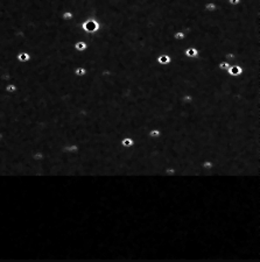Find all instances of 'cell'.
I'll use <instances>...</instances> for the list:
<instances>
[{
	"mask_svg": "<svg viewBox=\"0 0 260 262\" xmlns=\"http://www.w3.org/2000/svg\"><path fill=\"white\" fill-rule=\"evenodd\" d=\"M80 28L86 34H96V33H98V31H101V23L97 19H95V18H88V19H85L82 22Z\"/></svg>",
	"mask_w": 260,
	"mask_h": 262,
	"instance_id": "cell-1",
	"label": "cell"
},
{
	"mask_svg": "<svg viewBox=\"0 0 260 262\" xmlns=\"http://www.w3.org/2000/svg\"><path fill=\"white\" fill-rule=\"evenodd\" d=\"M165 175L166 177H176L177 170L174 167H168L165 169Z\"/></svg>",
	"mask_w": 260,
	"mask_h": 262,
	"instance_id": "cell-12",
	"label": "cell"
},
{
	"mask_svg": "<svg viewBox=\"0 0 260 262\" xmlns=\"http://www.w3.org/2000/svg\"><path fill=\"white\" fill-rule=\"evenodd\" d=\"M161 136H162V132L160 131L159 128H152V129H149V132H148L149 139L156 140V139H160Z\"/></svg>",
	"mask_w": 260,
	"mask_h": 262,
	"instance_id": "cell-9",
	"label": "cell"
},
{
	"mask_svg": "<svg viewBox=\"0 0 260 262\" xmlns=\"http://www.w3.org/2000/svg\"><path fill=\"white\" fill-rule=\"evenodd\" d=\"M225 72H226V75L231 76V77H238V76H240L243 73V68L237 63H232Z\"/></svg>",
	"mask_w": 260,
	"mask_h": 262,
	"instance_id": "cell-2",
	"label": "cell"
},
{
	"mask_svg": "<svg viewBox=\"0 0 260 262\" xmlns=\"http://www.w3.org/2000/svg\"><path fill=\"white\" fill-rule=\"evenodd\" d=\"M120 145H122V148H126V149H128V148H132V147H134V145H135V141L133 140L131 136H124V137H122V140H120Z\"/></svg>",
	"mask_w": 260,
	"mask_h": 262,
	"instance_id": "cell-5",
	"label": "cell"
},
{
	"mask_svg": "<svg viewBox=\"0 0 260 262\" xmlns=\"http://www.w3.org/2000/svg\"><path fill=\"white\" fill-rule=\"evenodd\" d=\"M231 64H232L231 62H229V61H225V59H224V61H221V62L218 63L217 67H218V69H219L221 71H226V70H228V68L230 67V65H231Z\"/></svg>",
	"mask_w": 260,
	"mask_h": 262,
	"instance_id": "cell-15",
	"label": "cell"
},
{
	"mask_svg": "<svg viewBox=\"0 0 260 262\" xmlns=\"http://www.w3.org/2000/svg\"><path fill=\"white\" fill-rule=\"evenodd\" d=\"M204 10L209 12V13H213L215 10H217V5L213 2V1H210V2H207L205 5H204Z\"/></svg>",
	"mask_w": 260,
	"mask_h": 262,
	"instance_id": "cell-16",
	"label": "cell"
},
{
	"mask_svg": "<svg viewBox=\"0 0 260 262\" xmlns=\"http://www.w3.org/2000/svg\"><path fill=\"white\" fill-rule=\"evenodd\" d=\"M80 150V148L77 145H75V143H70V145H65L63 147V152L67 153V154H70V155H72V154H76V153Z\"/></svg>",
	"mask_w": 260,
	"mask_h": 262,
	"instance_id": "cell-7",
	"label": "cell"
},
{
	"mask_svg": "<svg viewBox=\"0 0 260 262\" xmlns=\"http://www.w3.org/2000/svg\"><path fill=\"white\" fill-rule=\"evenodd\" d=\"M61 18L65 21H70L75 18V14H74V12H72V10H64L63 13L61 14Z\"/></svg>",
	"mask_w": 260,
	"mask_h": 262,
	"instance_id": "cell-13",
	"label": "cell"
},
{
	"mask_svg": "<svg viewBox=\"0 0 260 262\" xmlns=\"http://www.w3.org/2000/svg\"><path fill=\"white\" fill-rule=\"evenodd\" d=\"M74 48H75V50H76V51L83 52V51H85V50L88 49V43H86L85 41H82V40H80V41L75 42Z\"/></svg>",
	"mask_w": 260,
	"mask_h": 262,
	"instance_id": "cell-8",
	"label": "cell"
},
{
	"mask_svg": "<svg viewBox=\"0 0 260 262\" xmlns=\"http://www.w3.org/2000/svg\"><path fill=\"white\" fill-rule=\"evenodd\" d=\"M200 49L196 47H187L186 49H184V51H183V55L186 56V57L188 58H197L198 56H200Z\"/></svg>",
	"mask_w": 260,
	"mask_h": 262,
	"instance_id": "cell-3",
	"label": "cell"
},
{
	"mask_svg": "<svg viewBox=\"0 0 260 262\" xmlns=\"http://www.w3.org/2000/svg\"><path fill=\"white\" fill-rule=\"evenodd\" d=\"M31 58H32V56H31V54L28 51H19L16 54V59H18L20 63L29 62Z\"/></svg>",
	"mask_w": 260,
	"mask_h": 262,
	"instance_id": "cell-6",
	"label": "cell"
},
{
	"mask_svg": "<svg viewBox=\"0 0 260 262\" xmlns=\"http://www.w3.org/2000/svg\"><path fill=\"white\" fill-rule=\"evenodd\" d=\"M173 37L175 39L176 41H182V40H184V39H186L187 35H186V33H184V31H175V33L173 34Z\"/></svg>",
	"mask_w": 260,
	"mask_h": 262,
	"instance_id": "cell-17",
	"label": "cell"
},
{
	"mask_svg": "<svg viewBox=\"0 0 260 262\" xmlns=\"http://www.w3.org/2000/svg\"><path fill=\"white\" fill-rule=\"evenodd\" d=\"M230 6H238L241 4V0H226Z\"/></svg>",
	"mask_w": 260,
	"mask_h": 262,
	"instance_id": "cell-19",
	"label": "cell"
},
{
	"mask_svg": "<svg viewBox=\"0 0 260 262\" xmlns=\"http://www.w3.org/2000/svg\"><path fill=\"white\" fill-rule=\"evenodd\" d=\"M4 90H5V92H7V93H15L16 91H18V85L15 83H7L5 84Z\"/></svg>",
	"mask_w": 260,
	"mask_h": 262,
	"instance_id": "cell-10",
	"label": "cell"
},
{
	"mask_svg": "<svg viewBox=\"0 0 260 262\" xmlns=\"http://www.w3.org/2000/svg\"><path fill=\"white\" fill-rule=\"evenodd\" d=\"M32 158L34 161H42L43 158H44V154L41 152H35L32 155Z\"/></svg>",
	"mask_w": 260,
	"mask_h": 262,
	"instance_id": "cell-18",
	"label": "cell"
},
{
	"mask_svg": "<svg viewBox=\"0 0 260 262\" xmlns=\"http://www.w3.org/2000/svg\"><path fill=\"white\" fill-rule=\"evenodd\" d=\"M194 101H195V97L190 93H184L181 97V103H183V104H191Z\"/></svg>",
	"mask_w": 260,
	"mask_h": 262,
	"instance_id": "cell-11",
	"label": "cell"
},
{
	"mask_svg": "<svg viewBox=\"0 0 260 262\" xmlns=\"http://www.w3.org/2000/svg\"><path fill=\"white\" fill-rule=\"evenodd\" d=\"M74 73L75 76H77V77H83V76H85L88 73V70L84 67H77V68H75Z\"/></svg>",
	"mask_w": 260,
	"mask_h": 262,
	"instance_id": "cell-14",
	"label": "cell"
},
{
	"mask_svg": "<svg viewBox=\"0 0 260 262\" xmlns=\"http://www.w3.org/2000/svg\"><path fill=\"white\" fill-rule=\"evenodd\" d=\"M156 62L160 65H169L173 63V57L168 54H160L159 56H156Z\"/></svg>",
	"mask_w": 260,
	"mask_h": 262,
	"instance_id": "cell-4",
	"label": "cell"
}]
</instances>
